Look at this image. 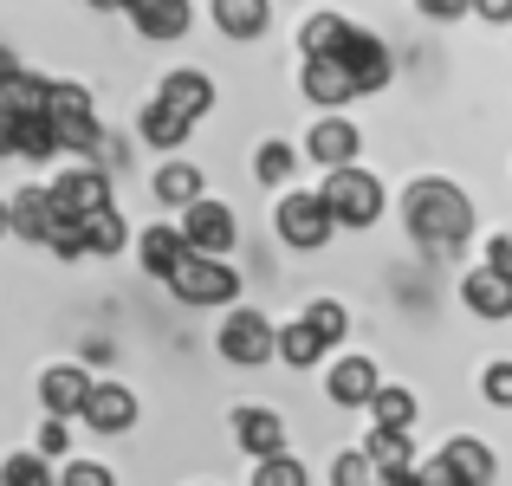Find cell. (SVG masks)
<instances>
[{
    "mask_svg": "<svg viewBox=\"0 0 512 486\" xmlns=\"http://www.w3.org/2000/svg\"><path fill=\"white\" fill-rule=\"evenodd\" d=\"M402 221H409V234L428 240V247H454V240L474 234V201L454 182L428 175V182H415L409 195H402Z\"/></svg>",
    "mask_w": 512,
    "mask_h": 486,
    "instance_id": "1",
    "label": "cell"
},
{
    "mask_svg": "<svg viewBox=\"0 0 512 486\" xmlns=\"http://www.w3.org/2000/svg\"><path fill=\"white\" fill-rule=\"evenodd\" d=\"M318 195H325V208H331L338 227H370L376 214H383V182H376L370 169H357V162H338Z\"/></svg>",
    "mask_w": 512,
    "mask_h": 486,
    "instance_id": "2",
    "label": "cell"
},
{
    "mask_svg": "<svg viewBox=\"0 0 512 486\" xmlns=\"http://www.w3.org/2000/svg\"><path fill=\"white\" fill-rule=\"evenodd\" d=\"M169 286H175V299H182V305H234L240 273L221 260V253H195V247H188L182 266L169 273Z\"/></svg>",
    "mask_w": 512,
    "mask_h": 486,
    "instance_id": "3",
    "label": "cell"
},
{
    "mask_svg": "<svg viewBox=\"0 0 512 486\" xmlns=\"http://www.w3.org/2000/svg\"><path fill=\"white\" fill-rule=\"evenodd\" d=\"M279 240H292V247H325L331 234H338V221H331V208H325V195H318V188H292L286 201H279Z\"/></svg>",
    "mask_w": 512,
    "mask_h": 486,
    "instance_id": "4",
    "label": "cell"
},
{
    "mask_svg": "<svg viewBox=\"0 0 512 486\" xmlns=\"http://www.w3.org/2000/svg\"><path fill=\"white\" fill-rule=\"evenodd\" d=\"M338 59H344V72H350V85H357V98H370V91H383L389 85V46L376 33H363V26H350L344 33V46H338Z\"/></svg>",
    "mask_w": 512,
    "mask_h": 486,
    "instance_id": "5",
    "label": "cell"
},
{
    "mask_svg": "<svg viewBox=\"0 0 512 486\" xmlns=\"http://www.w3.org/2000/svg\"><path fill=\"white\" fill-rule=\"evenodd\" d=\"M182 240L195 253H227L234 247V214L221 208V201H208V195H195L182 208Z\"/></svg>",
    "mask_w": 512,
    "mask_h": 486,
    "instance_id": "6",
    "label": "cell"
},
{
    "mask_svg": "<svg viewBox=\"0 0 512 486\" xmlns=\"http://www.w3.org/2000/svg\"><path fill=\"white\" fill-rule=\"evenodd\" d=\"M46 195H52V214H59V221H78V214L111 201V182H104V169H65Z\"/></svg>",
    "mask_w": 512,
    "mask_h": 486,
    "instance_id": "7",
    "label": "cell"
},
{
    "mask_svg": "<svg viewBox=\"0 0 512 486\" xmlns=\"http://www.w3.org/2000/svg\"><path fill=\"white\" fill-rule=\"evenodd\" d=\"M273 337L279 331L260 312H234V318L221 324V337H214V344H221L227 363H266V357H273Z\"/></svg>",
    "mask_w": 512,
    "mask_h": 486,
    "instance_id": "8",
    "label": "cell"
},
{
    "mask_svg": "<svg viewBox=\"0 0 512 486\" xmlns=\"http://www.w3.org/2000/svg\"><path fill=\"white\" fill-rule=\"evenodd\" d=\"M299 85H305V98L325 104V111H338V104L357 98V85H350V72H344L338 52H312V59H305V72H299Z\"/></svg>",
    "mask_w": 512,
    "mask_h": 486,
    "instance_id": "9",
    "label": "cell"
},
{
    "mask_svg": "<svg viewBox=\"0 0 512 486\" xmlns=\"http://www.w3.org/2000/svg\"><path fill=\"white\" fill-rule=\"evenodd\" d=\"M91 396V376L78 370V363H52L46 376H39V402H46V415H59V422H72L78 409H85Z\"/></svg>",
    "mask_w": 512,
    "mask_h": 486,
    "instance_id": "10",
    "label": "cell"
},
{
    "mask_svg": "<svg viewBox=\"0 0 512 486\" xmlns=\"http://www.w3.org/2000/svg\"><path fill=\"white\" fill-rule=\"evenodd\" d=\"M461 299L474 318H512V273L500 266H474V273L461 279Z\"/></svg>",
    "mask_w": 512,
    "mask_h": 486,
    "instance_id": "11",
    "label": "cell"
},
{
    "mask_svg": "<svg viewBox=\"0 0 512 486\" xmlns=\"http://www.w3.org/2000/svg\"><path fill=\"white\" fill-rule=\"evenodd\" d=\"M85 415L91 428H98V435H124L130 422H137V396H130L124 383H91V396H85Z\"/></svg>",
    "mask_w": 512,
    "mask_h": 486,
    "instance_id": "12",
    "label": "cell"
},
{
    "mask_svg": "<svg viewBox=\"0 0 512 486\" xmlns=\"http://www.w3.org/2000/svg\"><path fill=\"white\" fill-rule=\"evenodd\" d=\"M156 98H163L169 111H182L188 124H201V117L214 111V78H208V72H195V65H182V72H169V78H163V91H156Z\"/></svg>",
    "mask_w": 512,
    "mask_h": 486,
    "instance_id": "13",
    "label": "cell"
},
{
    "mask_svg": "<svg viewBox=\"0 0 512 486\" xmlns=\"http://www.w3.org/2000/svg\"><path fill=\"white\" fill-rule=\"evenodd\" d=\"M124 13H130V26H137L143 39H182L188 33V0H124Z\"/></svg>",
    "mask_w": 512,
    "mask_h": 486,
    "instance_id": "14",
    "label": "cell"
},
{
    "mask_svg": "<svg viewBox=\"0 0 512 486\" xmlns=\"http://www.w3.org/2000/svg\"><path fill=\"white\" fill-rule=\"evenodd\" d=\"M363 150V137H357V124H344V117H325V124L305 137V156H318L325 169H338V162H357Z\"/></svg>",
    "mask_w": 512,
    "mask_h": 486,
    "instance_id": "15",
    "label": "cell"
},
{
    "mask_svg": "<svg viewBox=\"0 0 512 486\" xmlns=\"http://www.w3.org/2000/svg\"><path fill=\"white\" fill-rule=\"evenodd\" d=\"M52 221H59V214H52V195H46V188H20V195H13V208H7V227H13L20 240H39V247H46Z\"/></svg>",
    "mask_w": 512,
    "mask_h": 486,
    "instance_id": "16",
    "label": "cell"
},
{
    "mask_svg": "<svg viewBox=\"0 0 512 486\" xmlns=\"http://www.w3.org/2000/svg\"><path fill=\"white\" fill-rule=\"evenodd\" d=\"M234 435H240V448H247L253 461L286 448V422H279L273 409H240V415H234Z\"/></svg>",
    "mask_w": 512,
    "mask_h": 486,
    "instance_id": "17",
    "label": "cell"
},
{
    "mask_svg": "<svg viewBox=\"0 0 512 486\" xmlns=\"http://www.w3.org/2000/svg\"><path fill=\"white\" fill-rule=\"evenodd\" d=\"M376 383H383V376H376L370 357H344L338 370H331V402H344V409H363V402L376 396Z\"/></svg>",
    "mask_w": 512,
    "mask_h": 486,
    "instance_id": "18",
    "label": "cell"
},
{
    "mask_svg": "<svg viewBox=\"0 0 512 486\" xmlns=\"http://www.w3.org/2000/svg\"><path fill=\"white\" fill-rule=\"evenodd\" d=\"M273 20V0H214V26L227 39H260Z\"/></svg>",
    "mask_w": 512,
    "mask_h": 486,
    "instance_id": "19",
    "label": "cell"
},
{
    "mask_svg": "<svg viewBox=\"0 0 512 486\" xmlns=\"http://www.w3.org/2000/svg\"><path fill=\"white\" fill-rule=\"evenodd\" d=\"M441 461L461 474V486H493V448L487 441H474V435H454L448 448H441Z\"/></svg>",
    "mask_w": 512,
    "mask_h": 486,
    "instance_id": "20",
    "label": "cell"
},
{
    "mask_svg": "<svg viewBox=\"0 0 512 486\" xmlns=\"http://www.w3.org/2000/svg\"><path fill=\"white\" fill-rule=\"evenodd\" d=\"M137 253H143V273H156V279H169L175 266H182V253H188V240H182V227H150V234L137 240Z\"/></svg>",
    "mask_w": 512,
    "mask_h": 486,
    "instance_id": "21",
    "label": "cell"
},
{
    "mask_svg": "<svg viewBox=\"0 0 512 486\" xmlns=\"http://www.w3.org/2000/svg\"><path fill=\"white\" fill-rule=\"evenodd\" d=\"M78 234H85V253H117L124 247V214L104 201V208H91V214H78Z\"/></svg>",
    "mask_w": 512,
    "mask_h": 486,
    "instance_id": "22",
    "label": "cell"
},
{
    "mask_svg": "<svg viewBox=\"0 0 512 486\" xmlns=\"http://www.w3.org/2000/svg\"><path fill=\"white\" fill-rule=\"evenodd\" d=\"M0 111H7V117H39V111H46V78L13 72L7 85H0Z\"/></svg>",
    "mask_w": 512,
    "mask_h": 486,
    "instance_id": "23",
    "label": "cell"
},
{
    "mask_svg": "<svg viewBox=\"0 0 512 486\" xmlns=\"http://www.w3.org/2000/svg\"><path fill=\"white\" fill-rule=\"evenodd\" d=\"M273 357H286L292 370H305V363H318V357H325V337H318L312 324L299 318V324H286V331L273 337Z\"/></svg>",
    "mask_w": 512,
    "mask_h": 486,
    "instance_id": "24",
    "label": "cell"
},
{
    "mask_svg": "<svg viewBox=\"0 0 512 486\" xmlns=\"http://www.w3.org/2000/svg\"><path fill=\"white\" fill-rule=\"evenodd\" d=\"M363 409L376 415V428H415V415H422V402H415L409 389H383V383H376V396L363 402Z\"/></svg>",
    "mask_w": 512,
    "mask_h": 486,
    "instance_id": "25",
    "label": "cell"
},
{
    "mask_svg": "<svg viewBox=\"0 0 512 486\" xmlns=\"http://www.w3.org/2000/svg\"><path fill=\"white\" fill-rule=\"evenodd\" d=\"M13 156H33V162L59 156V137H52V117L46 111H39V117H13Z\"/></svg>",
    "mask_w": 512,
    "mask_h": 486,
    "instance_id": "26",
    "label": "cell"
},
{
    "mask_svg": "<svg viewBox=\"0 0 512 486\" xmlns=\"http://www.w3.org/2000/svg\"><path fill=\"white\" fill-rule=\"evenodd\" d=\"M363 454L376 461V474H402V467H415L409 461V428H376V435L363 441Z\"/></svg>",
    "mask_w": 512,
    "mask_h": 486,
    "instance_id": "27",
    "label": "cell"
},
{
    "mask_svg": "<svg viewBox=\"0 0 512 486\" xmlns=\"http://www.w3.org/2000/svg\"><path fill=\"white\" fill-rule=\"evenodd\" d=\"M344 33H350L344 13H312V20L299 26V52H305V59H312V52H338Z\"/></svg>",
    "mask_w": 512,
    "mask_h": 486,
    "instance_id": "28",
    "label": "cell"
},
{
    "mask_svg": "<svg viewBox=\"0 0 512 486\" xmlns=\"http://www.w3.org/2000/svg\"><path fill=\"white\" fill-rule=\"evenodd\" d=\"M188 130H195V124H188L182 111H169L163 98H150V111H143V137H150L156 150H175V143H182Z\"/></svg>",
    "mask_w": 512,
    "mask_h": 486,
    "instance_id": "29",
    "label": "cell"
},
{
    "mask_svg": "<svg viewBox=\"0 0 512 486\" xmlns=\"http://www.w3.org/2000/svg\"><path fill=\"white\" fill-rule=\"evenodd\" d=\"M156 201H169V208H188V201L201 195V169H188V162H169V169H156Z\"/></svg>",
    "mask_w": 512,
    "mask_h": 486,
    "instance_id": "30",
    "label": "cell"
},
{
    "mask_svg": "<svg viewBox=\"0 0 512 486\" xmlns=\"http://www.w3.org/2000/svg\"><path fill=\"white\" fill-rule=\"evenodd\" d=\"M253 486H312V467L292 461L286 448H279V454H260V461H253Z\"/></svg>",
    "mask_w": 512,
    "mask_h": 486,
    "instance_id": "31",
    "label": "cell"
},
{
    "mask_svg": "<svg viewBox=\"0 0 512 486\" xmlns=\"http://www.w3.org/2000/svg\"><path fill=\"white\" fill-rule=\"evenodd\" d=\"M0 486H59V474H52V461L46 454H7L0 461Z\"/></svg>",
    "mask_w": 512,
    "mask_h": 486,
    "instance_id": "32",
    "label": "cell"
},
{
    "mask_svg": "<svg viewBox=\"0 0 512 486\" xmlns=\"http://www.w3.org/2000/svg\"><path fill=\"white\" fill-rule=\"evenodd\" d=\"M52 137H59V150H85V156H98V111L91 117H52Z\"/></svg>",
    "mask_w": 512,
    "mask_h": 486,
    "instance_id": "33",
    "label": "cell"
},
{
    "mask_svg": "<svg viewBox=\"0 0 512 486\" xmlns=\"http://www.w3.org/2000/svg\"><path fill=\"white\" fill-rule=\"evenodd\" d=\"M292 162H299V156H292V143H260V156H253V175H260L266 188H279V182L292 175Z\"/></svg>",
    "mask_w": 512,
    "mask_h": 486,
    "instance_id": "34",
    "label": "cell"
},
{
    "mask_svg": "<svg viewBox=\"0 0 512 486\" xmlns=\"http://www.w3.org/2000/svg\"><path fill=\"white\" fill-rule=\"evenodd\" d=\"M46 117H91V91L85 85H46Z\"/></svg>",
    "mask_w": 512,
    "mask_h": 486,
    "instance_id": "35",
    "label": "cell"
},
{
    "mask_svg": "<svg viewBox=\"0 0 512 486\" xmlns=\"http://www.w3.org/2000/svg\"><path fill=\"white\" fill-rule=\"evenodd\" d=\"M305 324H312V331L325 337V344H338V337L350 331V318H344V305H338V299H318L312 312H305Z\"/></svg>",
    "mask_w": 512,
    "mask_h": 486,
    "instance_id": "36",
    "label": "cell"
},
{
    "mask_svg": "<svg viewBox=\"0 0 512 486\" xmlns=\"http://www.w3.org/2000/svg\"><path fill=\"white\" fill-rule=\"evenodd\" d=\"M331 480H338V486H376V461H370L363 448H350V454H338Z\"/></svg>",
    "mask_w": 512,
    "mask_h": 486,
    "instance_id": "37",
    "label": "cell"
},
{
    "mask_svg": "<svg viewBox=\"0 0 512 486\" xmlns=\"http://www.w3.org/2000/svg\"><path fill=\"white\" fill-rule=\"evenodd\" d=\"M46 247L59 253V260H85V234H78V221H52Z\"/></svg>",
    "mask_w": 512,
    "mask_h": 486,
    "instance_id": "38",
    "label": "cell"
},
{
    "mask_svg": "<svg viewBox=\"0 0 512 486\" xmlns=\"http://www.w3.org/2000/svg\"><path fill=\"white\" fill-rule=\"evenodd\" d=\"M480 396H487L493 409H512V363H493V370L480 376Z\"/></svg>",
    "mask_w": 512,
    "mask_h": 486,
    "instance_id": "39",
    "label": "cell"
},
{
    "mask_svg": "<svg viewBox=\"0 0 512 486\" xmlns=\"http://www.w3.org/2000/svg\"><path fill=\"white\" fill-rule=\"evenodd\" d=\"M59 486H117V480H111V467H98V461H72L59 474Z\"/></svg>",
    "mask_w": 512,
    "mask_h": 486,
    "instance_id": "40",
    "label": "cell"
},
{
    "mask_svg": "<svg viewBox=\"0 0 512 486\" xmlns=\"http://www.w3.org/2000/svg\"><path fill=\"white\" fill-rule=\"evenodd\" d=\"M409 474H415V486H461V474H454V467L441 461V454H435L428 467H409Z\"/></svg>",
    "mask_w": 512,
    "mask_h": 486,
    "instance_id": "41",
    "label": "cell"
},
{
    "mask_svg": "<svg viewBox=\"0 0 512 486\" xmlns=\"http://www.w3.org/2000/svg\"><path fill=\"white\" fill-rule=\"evenodd\" d=\"M39 454H46V461L65 454V422H59V415H46V428H39Z\"/></svg>",
    "mask_w": 512,
    "mask_h": 486,
    "instance_id": "42",
    "label": "cell"
},
{
    "mask_svg": "<svg viewBox=\"0 0 512 486\" xmlns=\"http://www.w3.org/2000/svg\"><path fill=\"white\" fill-rule=\"evenodd\" d=\"M467 13H480V20L506 26V20H512V0H467Z\"/></svg>",
    "mask_w": 512,
    "mask_h": 486,
    "instance_id": "43",
    "label": "cell"
},
{
    "mask_svg": "<svg viewBox=\"0 0 512 486\" xmlns=\"http://www.w3.org/2000/svg\"><path fill=\"white\" fill-rule=\"evenodd\" d=\"M415 7H422L428 20H461V13H467V0H415Z\"/></svg>",
    "mask_w": 512,
    "mask_h": 486,
    "instance_id": "44",
    "label": "cell"
},
{
    "mask_svg": "<svg viewBox=\"0 0 512 486\" xmlns=\"http://www.w3.org/2000/svg\"><path fill=\"white\" fill-rule=\"evenodd\" d=\"M487 266H500V273H512V234L487 240Z\"/></svg>",
    "mask_w": 512,
    "mask_h": 486,
    "instance_id": "45",
    "label": "cell"
},
{
    "mask_svg": "<svg viewBox=\"0 0 512 486\" xmlns=\"http://www.w3.org/2000/svg\"><path fill=\"white\" fill-rule=\"evenodd\" d=\"M13 72H20V59H13V46H0V85H7Z\"/></svg>",
    "mask_w": 512,
    "mask_h": 486,
    "instance_id": "46",
    "label": "cell"
},
{
    "mask_svg": "<svg viewBox=\"0 0 512 486\" xmlns=\"http://www.w3.org/2000/svg\"><path fill=\"white\" fill-rule=\"evenodd\" d=\"M376 486H415V474L402 467V474H376Z\"/></svg>",
    "mask_w": 512,
    "mask_h": 486,
    "instance_id": "47",
    "label": "cell"
},
{
    "mask_svg": "<svg viewBox=\"0 0 512 486\" xmlns=\"http://www.w3.org/2000/svg\"><path fill=\"white\" fill-rule=\"evenodd\" d=\"M85 7H98V13H124V0H85Z\"/></svg>",
    "mask_w": 512,
    "mask_h": 486,
    "instance_id": "48",
    "label": "cell"
},
{
    "mask_svg": "<svg viewBox=\"0 0 512 486\" xmlns=\"http://www.w3.org/2000/svg\"><path fill=\"white\" fill-rule=\"evenodd\" d=\"M0 234H7V201H0Z\"/></svg>",
    "mask_w": 512,
    "mask_h": 486,
    "instance_id": "49",
    "label": "cell"
}]
</instances>
